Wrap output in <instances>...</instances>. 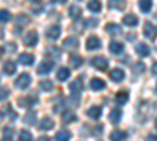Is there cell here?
Wrapping results in <instances>:
<instances>
[{"instance_id":"1","label":"cell","mask_w":157,"mask_h":141,"mask_svg":"<svg viewBox=\"0 0 157 141\" xmlns=\"http://www.w3.org/2000/svg\"><path fill=\"white\" fill-rule=\"evenodd\" d=\"M143 33H145V36L148 38V39L154 41L155 38H157V27H155L154 24H151V22H146L145 24V28H143Z\"/></svg>"},{"instance_id":"2","label":"cell","mask_w":157,"mask_h":141,"mask_svg":"<svg viewBox=\"0 0 157 141\" xmlns=\"http://www.w3.org/2000/svg\"><path fill=\"white\" fill-rule=\"evenodd\" d=\"M30 83H32V77H30V74H25V72L21 74V75L17 77V80H16V86L21 88V89L29 88Z\"/></svg>"},{"instance_id":"3","label":"cell","mask_w":157,"mask_h":141,"mask_svg":"<svg viewBox=\"0 0 157 141\" xmlns=\"http://www.w3.org/2000/svg\"><path fill=\"white\" fill-rule=\"evenodd\" d=\"M91 65H93L96 69L104 71V69H107L109 61H107V58H105V57H94V58H91Z\"/></svg>"},{"instance_id":"4","label":"cell","mask_w":157,"mask_h":141,"mask_svg":"<svg viewBox=\"0 0 157 141\" xmlns=\"http://www.w3.org/2000/svg\"><path fill=\"white\" fill-rule=\"evenodd\" d=\"M24 43H25V46H29V47H33L36 43H38V33L36 32H29V33H25V36H24Z\"/></svg>"},{"instance_id":"5","label":"cell","mask_w":157,"mask_h":141,"mask_svg":"<svg viewBox=\"0 0 157 141\" xmlns=\"http://www.w3.org/2000/svg\"><path fill=\"white\" fill-rule=\"evenodd\" d=\"M101 39L98 36H90L88 39H86V50H96L101 47Z\"/></svg>"},{"instance_id":"6","label":"cell","mask_w":157,"mask_h":141,"mask_svg":"<svg viewBox=\"0 0 157 141\" xmlns=\"http://www.w3.org/2000/svg\"><path fill=\"white\" fill-rule=\"evenodd\" d=\"M63 47H64V49H68V50L77 49V47H78V39H77V38H74V36L66 38V39L63 41Z\"/></svg>"},{"instance_id":"7","label":"cell","mask_w":157,"mask_h":141,"mask_svg":"<svg viewBox=\"0 0 157 141\" xmlns=\"http://www.w3.org/2000/svg\"><path fill=\"white\" fill-rule=\"evenodd\" d=\"M33 61H35V58H33L32 54H21L19 55V63L24 66H32Z\"/></svg>"},{"instance_id":"8","label":"cell","mask_w":157,"mask_h":141,"mask_svg":"<svg viewBox=\"0 0 157 141\" xmlns=\"http://www.w3.org/2000/svg\"><path fill=\"white\" fill-rule=\"evenodd\" d=\"M52 69H54V63L52 61H43L41 65L38 66V72L39 74H49Z\"/></svg>"},{"instance_id":"9","label":"cell","mask_w":157,"mask_h":141,"mask_svg":"<svg viewBox=\"0 0 157 141\" xmlns=\"http://www.w3.org/2000/svg\"><path fill=\"white\" fill-rule=\"evenodd\" d=\"M115 100L118 105H124L126 102L129 100V93L127 91H118L116 96H115Z\"/></svg>"},{"instance_id":"10","label":"cell","mask_w":157,"mask_h":141,"mask_svg":"<svg viewBox=\"0 0 157 141\" xmlns=\"http://www.w3.org/2000/svg\"><path fill=\"white\" fill-rule=\"evenodd\" d=\"M110 79H112L113 82H121V80L124 79V71L120 69V68L110 71Z\"/></svg>"},{"instance_id":"11","label":"cell","mask_w":157,"mask_h":141,"mask_svg":"<svg viewBox=\"0 0 157 141\" xmlns=\"http://www.w3.org/2000/svg\"><path fill=\"white\" fill-rule=\"evenodd\" d=\"M90 88H91V89H94V91H101V89L105 88V82L101 80V79H91Z\"/></svg>"},{"instance_id":"12","label":"cell","mask_w":157,"mask_h":141,"mask_svg":"<svg viewBox=\"0 0 157 141\" xmlns=\"http://www.w3.org/2000/svg\"><path fill=\"white\" fill-rule=\"evenodd\" d=\"M60 33H61L60 25H52V27L47 30V38H50V39H57V38L60 36Z\"/></svg>"},{"instance_id":"13","label":"cell","mask_w":157,"mask_h":141,"mask_svg":"<svg viewBox=\"0 0 157 141\" xmlns=\"http://www.w3.org/2000/svg\"><path fill=\"white\" fill-rule=\"evenodd\" d=\"M39 130H50L52 129V127H54V122H52V119L50 118H43L41 121H39Z\"/></svg>"},{"instance_id":"14","label":"cell","mask_w":157,"mask_h":141,"mask_svg":"<svg viewBox=\"0 0 157 141\" xmlns=\"http://www.w3.org/2000/svg\"><path fill=\"white\" fill-rule=\"evenodd\" d=\"M69 75H71V71H69L68 68H60V69L57 71V79H58L60 82L68 80V79H69Z\"/></svg>"},{"instance_id":"15","label":"cell","mask_w":157,"mask_h":141,"mask_svg":"<svg viewBox=\"0 0 157 141\" xmlns=\"http://www.w3.org/2000/svg\"><path fill=\"white\" fill-rule=\"evenodd\" d=\"M86 114L90 118H93V119H98V118H101V114H102V108L101 107H91V108H88V111H86Z\"/></svg>"},{"instance_id":"16","label":"cell","mask_w":157,"mask_h":141,"mask_svg":"<svg viewBox=\"0 0 157 141\" xmlns=\"http://www.w3.org/2000/svg\"><path fill=\"white\" fill-rule=\"evenodd\" d=\"M135 52L141 57H146V55H149V47L145 43H138L137 47H135Z\"/></svg>"},{"instance_id":"17","label":"cell","mask_w":157,"mask_h":141,"mask_svg":"<svg viewBox=\"0 0 157 141\" xmlns=\"http://www.w3.org/2000/svg\"><path fill=\"white\" fill-rule=\"evenodd\" d=\"M61 119H63V122H72V121H75L77 119V116H75V113L74 111H71V110H66V111H63V114H61Z\"/></svg>"},{"instance_id":"18","label":"cell","mask_w":157,"mask_h":141,"mask_svg":"<svg viewBox=\"0 0 157 141\" xmlns=\"http://www.w3.org/2000/svg\"><path fill=\"white\" fill-rule=\"evenodd\" d=\"M3 71H5L6 75H13V74L16 72V63H14V61H11V60L6 61L5 65H3Z\"/></svg>"},{"instance_id":"19","label":"cell","mask_w":157,"mask_h":141,"mask_svg":"<svg viewBox=\"0 0 157 141\" xmlns=\"http://www.w3.org/2000/svg\"><path fill=\"white\" fill-rule=\"evenodd\" d=\"M121 110L120 108H113L112 111H110V121L113 122V124H118V122H120L121 121Z\"/></svg>"},{"instance_id":"20","label":"cell","mask_w":157,"mask_h":141,"mask_svg":"<svg viewBox=\"0 0 157 141\" xmlns=\"http://www.w3.org/2000/svg\"><path fill=\"white\" fill-rule=\"evenodd\" d=\"M123 22H124L126 25H129V27H135V25L138 24V19H137L134 14H126V16L123 17Z\"/></svg>"},{"instance_id":"21","label":"cell","mask_w":157,"mask_h":141,"mask_svg":"<svg viewBox=\"0 0 157 141\" xmlns=\"http://www.w3.org/2000/svg\"><path fill=\"white\" fill-rule=\"evenodd\" d=\"M109 6L115 9H124L126 8V0H109Z\"/></svg>"},{"instance_id":"22","label":"cell","mask_w":157,"mask_h":141,"mask_svg":"<svg viewBox=\"0 0 157 141\" xmlns=\"http://www.w3.org/2000/svg\"><path fill=\"white\" fill-rule=\"evenodd\" d=\"M124 138H127V133L126 132H121V130H113L112 135H110V139L112 141H123Z\"/></svg>"},{"instance_id":"23","label":"cell","mask_w":157,"mask_h":141,"mask_svg":"<svg viewBox=\"0 0 157 141\" xmlns=\"http://www.w3.org/2000/svg\"><path fill=\"white\" fill-rule=\"evenodd\" d=\"M82 83H80V80H75V82H72L71 85H69V89H71V93L72 94H75V96H78L80 94V91H82Z\"/></svg>"},{"instance_id":"24","label":"cell","mask_w":157,"mask_h":141,"mask_svg":"<svg viewBox=\"0 0 157 141\" xmlns=\"http://www.w3.org/2000/svg\"><path fill=\"white\" fill-rule=\"evenodd\" d=\"M105 30L110 35H121V27H120V25H116V24H107Z\"/></svg>"},{"instance_id":"25","label":"cell","mask_w":157,"mask_h":141,"mask_svg":"<svg viewBox=\"0 0 157 141\" xmlns=\"http://www.w3.org/2000/svg\"><path fill=\"white\" fill-rule=\"evenodd\" d=\"M124 50V46L121 43H118V41H112L110 43V52L112 54H121Z\"/></svg>"},{"instance_id":"26","label":"cell","mask_w":157,"mask_h":141,"mask_svg":"<svg viewBox=\"0 0 157 141\" xmlns=\"http://www.w3.org/2000/svg\"><path fill=\"white\" fill-rule=\"evenodd\" d=\"M69 63H71L72 68H80L83 60H82V57H78V55H71L69 57Z\"/></svg>"},{"instance_id":"27","label":"cell","mask_w":157,"mask_h":141,"mask_svg":"<svg viewBox=\"0 0 157 141\" xmlns=\"http://www.w3.org/2000/svg\"><path fill=\"white\" fill-rule=\"evenodd\" d=\"M101 8H102V5H101L99 0H90L88 2V9H91L93 13H99Z\"/></svg>"},{"instance_id":"28","label":"cell","mask_w":157,"mask_h":141,"mask_svg":"<svg viewBox=\"0 0 157 141\" xmlns=\"http://www.w3.org/2000/svg\"><path fill=\"white\" fill-rule=\"evenodd\" d=\"M69 16H71V19H78V17H80L82 16V9L80 8H78V6H71L69 8Z\"/></svg>"},{"instance_id":"29","label":"cell","mask_w":157,"mask_h":141,"mask_svg":"<svg viewBox=\"0 0 157 141\" xmlns=\"http://www.w3.org/2000/svg\"><path fill=\"white\" fill-rule=\"evenodd\" d=\"M55 138H57V141H69L71 139V133L68 130H60Z\"/></svg>"},{"instance_id":"30","label":"cell","mask_w":157,"mask_h":141,"mask_svg":"<svg viewBox=\"0 0 157 141\" xmlns=\"http://www.w3.org/2000/svg\"><path fill=\"white\" fill-rule=\"evenodd\" d=\"M151 8H152V2H151V0H140V9L143 13L151 11Z\"/></svg>"},{"instance_id":"31","label":"cell","mask_w":157,"mask_h":141,"mask_svg":"<svg viewBox=\"0 0 157 141\" xmlns=\"http://www.w3.org/2000/svg\"><path fill=\"white\" fill-rule=\"evenodd\" d=\"M11 20V14L8 9H0V22H10Z\"/></svg>"},{"instance_id":"32","label":"cell","mask_w":157,"mask_h":141,"mask_svg":"<svg viewBox=\"0 0 157 141\" xmlns=\"http://www.w3.org/2000/svg\"><path fill=\"white\" fill-rule=\"evenodd\" d=\"M19 141H32V133L29 130H22L19 133Z\"/></svg>"},{"instance_id":"33","label":"cell","mask_w":157,"mask_h":141,"mask_svg":"<svg viewBox=\"0 0 157 141\" xmlns=\"http://www.w3.org/2000/svg\"><path fill=\"white\" fill-rule=\"evenodd\" d=\"M52 82H49V80H43V82H39V88L41 89H44V91H50L52 89Z\"/></svg>"},{"instance_id":"34","label":"cell","mask_w":157,"mask_h":141,"mask_svg":"<svg viewBox=\"0 0 157 141\" xmlns=\"http://www.w3.org/2000/svg\"><path fill=\"white\" fill-rule=\"evenodd\" d=\"M33 102H35L33 97H29V99H19V105H22V107H30Z\"/></svg>"},{"instance_id":"35","label":"cell","mask_w":157,"mask_h":141,"mask_svg":"<svg viewBox=\"0 0 157 141\" xmlns=\"http://www.w3.org/2000/svg\"><path fill=\"white\" fill-rule=\"evenodd\" d=\"M47 54H49V55H54V60H58V58H60V50L55 49V47H50V49L47 50Z\"/></svg>"},{"instance_id":"36","label":"cell","mask_w":157,"mask_h":141,"mask_svg":"<svg viewBox=\"0 0 157 141\" xmlns=\"http://www.w3.org/2000/svg\"><path fill=\"white\" fill-rule=\"evenodd\" d=\"M25 122L27 124H35V113H27L25 114Z\"/></svg>"},{"instance_id":"37","label":"cell","mask_w":157,"mask_h":141,"mask_svg":"<svg viewBox=\"0 0 157 141\" xmlns=\"http://www.w3.org/2000/svg\"><path fill=\"white\" fill-rule=\"evenodd\" d=\"M17 24H19V25L29 24V17H27V16H24V14H19V16H17Z\"/></svg>"},{"instance_id":"38","label":"cell","mask_w":157,"mask_h":141,"mask_svg":"<svg viewBox=\"0 0 157 141\" xmlns=\"http://www.w3.org/2000/svg\"><path fill=\"white\" fill-rule=\"evenodd\" d=\"M8 94H10V91L6 88H0V100H5L8 97Z\"/></svg>"},{"instance_id":"39","label":"cell","mask_w":157,"mask_h":141,"mask_svg":"<svg viewBox=\"0 0 157 141\" xmlns=\"http://www.w3.org/2000/svg\"><path fill=\"white\" fill-rule=\"evenodd\" d=\"M134 68H135V72H143L145 71V65H143V63H137Z\"/></svg>"},{"instance_id":"40","label":"cell","mask_w":157,"mask_h":141,"mask_svg":"<svg viewBox=\"0 0 157 141\" xmlns=\"http://www.w3.org/2000/svg\"><path fill=\"white\" fill-rule=\"evenodd\" d=\"M85 24H86V27H96V25H98V20H96V19H88Z\"/></svg>"},{"instance_id":"41","label":"cell","mask_w":157,"mask_h":141,"mask_svg":"<svg viewBox=\"0 0 157 141\" xmlns=\"http://www.w3.org/2000/svg\"><path fill=\"white\" fill-rule=\"evenodd\" d=\"M3 133H5V136H10V138H11L13 129H11V127H5V129H3Z\"/></svg>"},{"instance_id":"42","label":"cell","mask_w":157,"mask_h":141,"mask_svg":"<svg viewBox=\"0 0 157 141\" xmlns=\"http://www.w3.org/2000/svg\"><path fill=\"white\" fill-rule=\"evenodd\" d=\"M8 47H6V50L8 52H16V44H6Z\"/></svg>"},{"instance_id":"43","label":"cell","mask_w":157,"mask_h":141,"mask_svg":"<svg viewBox=\"0 0 157 141\" xmlns=\"http://www.w3.org/2000/svg\"><path fill=\"white\" fill-rule=\"evenodd\" d=\"M146 141H157V135H149L146 138Z\"/></svg>"},{"instance_id":"44","label":"cell","mask_w":157,"mask_h":141,"mask_svg":"<svg viewBox=\"0 0 157 141\" xmlns=\"http://www.w3.org/2000/svg\"><path fill=\"white\" fill-rule=\"evenodd\" d=\"M152 72L157 75V63H154V65H152Z\"/></svg>"},{"instance_id":"45","label":"cell","mask_w":157,"mask_h":141,"mask_svg":"<svg viewBox=\"0 0 157 141\" xmlns=\"http://www.w3.org/2000/svg\"><path fill=\"white\" fill-rule=\"evenodd\" d=\"M38 141H50L47 136H41V138H38Z\"/></svg>"},{"instance_id":"46","label":"cell","mask_w":157,"mask_h":141,"mask_svg":"<svg viewBox=\"0 0 157 141\" xmlns=\"http://www.w3.org/2000/svg\"><path fill=\"white\" fill-rule=\"evenodd\" d=\"M0 141H13L10 136H5V138H2V139H0Z\"/></svg>"},{"instance_id":"47","label":"cell","mask_w":157,"mask_h":141,"mask_svg":"<svg viewBox=\"0 0 157 141\" xmlns=\"http://www.w3.org/2000/svg\"><path fill=\"white\" fill-rule=\"evenodd\" d=\"M55 3H66V0H54Z\"/></svg>"},{"instance_id":"48","label":"cell","mask_w":157,"mask_h":141,"mask_svg":"<svg viewBox=\"0 0 157 141\" xmlns=\"http://www.w3.org/2000/svg\"><path fill=\"white\" fill-rule=\"evenodd\" d=\"M2 55H3V49L0 47V58H2Z\"/></svg>"},{"instance_id":"49","label":"cell","mask_w":157,"mask_h":141,"mask_svg":"<svg viewBox=\"0 0 157 141\" xmlns=\"http://www.w3.org/2000/svg\"><path fill=\"white\" fill-rule=\"evenodd\" d=\"M3 38V30H0V39Z\"/></svg>"},{"instance_id":"50","label":"cell","mask_w":157,"mask_h":141,"mask_svg":"<svg viewBox=\"0 0 157 141\" xmlns=\"http://www.w3.org/2000/svg\"><path fill=\"white\" fill-rule=\"evenodd\" d=\"M155 127H157V119H155Z\"/></svg>"},{"instance_id":"51","label":"cell","mask_w":157,"mask_h":141,"mask_svg":"<svg viewBox=\"0 0 157 141\" xmlns=\"http://www.w3.org/2000/svg\"><path fill=\"white\" fill-rule=\"evenodd\" d=\"M33 2H39V0H33Z\"/></svg>"},{"instance_id":"52","label":"cell","mask_w":157,"mask_h":141,"mask_svg":"<svg viewBox=\"0 0 157 141\" xmlns=\"http://www.w3.org/2000/svg\"><path fill=\"white\" fill-rule=\"evenodd\" d=\"M0 118H2V113H0Z\"/></svg>"},{"instance_id":"53","label":"cell","mask_w":157,"mask_h":141,"mask_svg":"<svg viewBox=\"0 0 157 141\" xmlns=\"http://www.w3.org/2000/svg\"><path fill=\"white\" fill-rule=\"evenodd\" d=\"M155 91H157V86H155Z\"/></svg>"}]
</instances>
